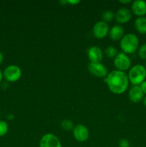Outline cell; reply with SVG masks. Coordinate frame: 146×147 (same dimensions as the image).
<instances>
[{"label":"cell","mask_w":146,"mask_h":147,"mask_svg":"<svg viewBox=\"0 0 146 147\" xmlns=\"http://www.w3.org/2000/svg\"><path fill=\"white\" fill-rule=\"evenodd\" d=\"M107 86L112 93L120 95L127 89L129 79L125 72L120 70H113L106 77Z\"/></svg>","instance_id":"6da1fadb"},{"label":"cell","mask_w":146,"mask_h":147,"mask_svg":"<svg viewBox=\"0 0 146 147\" xmlns=\"http://www.w3.org/2000/svg\"><path fill=\"white\" fill-rule=\"evenodd\" d=\"M120 45L123 53L125 54H132L138 48V37L133 33H128L123 36L120 40Z\"/></svg>","instance_id":"7a4b0ae2"},{"label":"cell","mask_w":146,"mask_h":147,"mask_svg":"<svg viewBox=\"0 0 146 147\" xmlns=\"http://www.w3.org/2000/svg\"><path fill=\"white\" fill-rule=\"evenodd\" d=\"M129 81L134 86H139L146 78V69L142 65H135L130 68L128 75Z\"/></svg>","instance_id":"3957f363"},{"label":"cell","mask_w":146,"mask_h":147,"mask_svg":"<svg viewBox=\"0 0 146 147\" xmlns=\"http://www.w3.org/2000/svg\"><path fill=\"white\" fill-rule=\"evenodd\" d=\"M3 76L9 82H16L21 78V70L19 66L11 65L6 67Z\"/></svg>","instance_id":"277c9868"},{"label":"cell","mask_w":146,"mask_h":147,"mask_svg":"<svg viewBox=\"0 0 146 147\" xmlns=\"http://www.w3.org/2000/svg\"><path fill=\"white\" fill-rule=\"evenodd\" d=\"M115 66L120 71H125L128 70L131 65V60L130 57L124 53H119L114 59Z\"/></svg>","instance_id":"5b68a950"},{"label":"cell","mask_w":146,"mask_h":147,"mask_svg":"<svg viewBox=\"0 0 146 147\" xmlns=\"http://www.w3.org/2000/svg\"><path fill=\"white\" fill-rule=\"evenodd\" d=\"M40 147H62V144L55 135L47 134L42 136L40 139Z\"/></svg>","instance_id":"8992f818"},{"label":"cell","mask_w":146,"mask_h":147,"mask_svg":"<svg viewBox=\"0 0 146 147\" xmlns=\"http://www.w3.org/2000/svg\"><path fill=\"white\" fill-rule=\"evenodd\" d=\"M88 70L92 76L97 78H104L107 76V69L100 63H90Z\"/></svg>","instance_id":"52a82bcc"},{"label":"cell","mask_w":146,"mask_h":147,"mask_svg":"<svg viewBox=\"0 0 146 147\" xmlns=\"http://www.w3.org/2000/svg\"><path fill=\"white\" fill-rule=\"evenodd\" d=\"M73 136L77 142H84L88 139L90 134L87 128L83 124H77L73 129Z\"/></svg>","instance_id":"ba28073f"},{"label":"cell","mask_w":146,"mask_h":147,"mask_svg":"<svg viewBox=\"0 0 146 147\" xmlns=\"http://www.w3.org/2000/svg\"><path fill=\"white\" fill-rule=\"evenodd\" d=\"M92 32L97 39H102L107 36L109 32V26L107 23L103 21H99L94 24L92 28Z\"/></svg>","instance_id":"9c48e42d"},{"label":"cell","mask_w":146,"mask_h":147,"mask_svg":"<svg viewBox=\"0 0 146 147\" xmlns=\"http://www.w3.org/2000/svg\"><path fill=\"white\" fill-rule=\"evenodd\" d=\"M87 57L90 63H100L103 58V53L100 47L92 46L87 50Z\"/></svg>","instance_id":"30bf717a"},{"label":"cell","mask_w":146,"mask_h":147,"mask_svg":"<svg viewBox=\"0 0 146 147\" xmlns=\"http://www.w3.org/2000/svg\"><path fill=\"white\" fill-rule=\"evenodd\" d=\"M131 10L134 14L140 17H145L146 14V1L143 0H135L133 1Z\"/></svg>","instance_id":"8fae6325"},{"label":"cell","mask_w":146,"mask_h":147,"mask_svg":"<svg viewBox=\"0 0 146 147\" xmlns=\"http://www.w3.org/2000/svg\"><path fill=\"white\" fill-rule=\"evenodd\" d=\"M144 93L140 86H133L128 93V97L133 103H138L143 99Z\"/></svg>","instance_id":"7c38bea8"},{"label":"cell","mask_w":146,"mask_h":147,"mask_svg":"<svg viewBox=\"0 0 146 147\" xmlns=\"http://www.w3.org/2000/svg\"><path fill=\"white\" fill-rule=\"evenodd\" d=\"M115 17L118 22L124 24L130 21L132 18V11L129 9L123 7L117 10Z\"/></svg>","instance_id":"4fadbf2b"},{"label":"cell","mask_w":146,"mask_h":147,"mask_svg":"<svg viewBox=\"0 0 146 147\" xmlns=\"http://www.w3.org/2000/svg\"><path fill=\"white\" fill-rule=\"evenodd\" d=\"M125 30L121 25H115L110 29V37L113 40H118L124 36Z\"/></svg>","instance_id":"5bb4252c"},{"label":"cell","mask_w":146,"mask_h":147,"mask_svg":"<svg viewBox=\"0 0 146 147\" xmlns=\"http://www.w3.org/2000/svg\"><path fill=\"white\" fill-rule=\"evenodd\" d=\"M136 30L140 34H146V17H137L134 22Z\"/></svg>","instance_id":"9a60e30c"},{"label":"cell","mask_w":146,"mask_h":147,"mask_svg":"<svg viewBox=\"0 0 146 147\" xmlns=\"http://www.w3.org/2000/svg\"><path fill=\"white\" fill-rule=\"evenodd\" d=\"M118 51H117V49L115 48L113 46H109L104 50V54L109 58H115L116 56L118 54Z\"/></svg>","instance_id":"2e32d148"},{"label":"cell","mask_w":146,"mask_h":147,"mask_svg":"<svg viewBox=\"0 0 146 147\" xmlns=\"http://www.w3.org/2000/svg\"><path fill=\"white\" fill-rule=\"evenodd\" d=\"M115 14L111 10H106L102 14V18L103 22H111L112 20L114 19Z\"/></svg>","instance_id":"e0dca14e"},{"label":"cell","mask_w":146,"mask_h":147,"mask_svg":"<svg viewBox=\"0 0 146 147\" xmlns=\"http://www.w3.org/2000/svg\"><path fill=\"white\" fill-rule=\"evenodd\" d=\"M9 126L7 122L4 121H0V137L7 134Z\"/></svg>","instance_id":"ac0fdd59"},{"label":"cell","mask_w":146,"mask_h":147,"mask_svg":"<svg viewBox=\"0 0 146 147\" xmlns=\"http://www.w3.org/2000/svg\"><path fill=\"white\" fill-rule=\"evenodd\" d=\"M61 127L66 131H69L73 128V123L71 120L65 119L63 120L61 123Z\"/></svg>","instance_id":"d6986e66"},{"label":"cell","mask_w":146,"mask_h":147,"mask_svg":"<svg viewBox=\"0 0 146 147\" xmlns=\"http://www.w3.org/2000/svg\"><path fill=\"white\" fill-rule=\"evenodd\" d=\"M138 55L143 60H146V43L143 44L139 47Z\"/></svg>","instance_id":"ffe728a7"},{"label":"cell","mask_w":146,"mask_h":147,"mask_svg":"<svg viewBox=\"0 0 146 147\" xmlns=\"http://www.w3.org/2000/svg\"><path fill=\"white\" fill-rule=\"evenodd\" d=\"M119 147H130V144L129 141L126 139H120L118 143Z\"/></svg>","instance_id":"44dd1931"},{"label":"cell","mask_w":146,"mask_h":147,"mask_svg":"<svg viewBox=\"0 0 146 147\" xmlns=\"http://www.w3.org/2000/svg\"><path fill=\"white\" fill-rule=\"evenodd\" d=\"M140 88H141L142 90L144 93V94H146V80L143 81L141 84L140 85Z\"/></svg>","instance_id":"7402d4cb"},{"label":"cell","mask_w":146,"mask_h":147,"mask_svg":"<svg viewBox=\"0 0 146 147\" xmlns=\"http://www.w3.org/2000/svg\"><path fill=\"white\" fill-rule=\"evenodd\" d=\"M120 2L123 3V4H129V3H131V0H120Z\"/></svg>","instance_id":"603a6c76"},{"label":"cell","mask_w":146,"mask_h":147,"mask_svg":"<svg viewBox=\"0 0 146 147\" xmlns=\"http://www.w3.org/2000/svg\"><path fill=\"white\" fill-rule=\"evenodd\" d=\"M67 3H70L71 4H78L80 3V1H67Z\"/></svg>","instance_id":"cb8c5ba5"},{"label":"cell","mask_w":146,"mask_h":147,"mask_svg":"<svg viewBox=\"0 0 146 147\" xmlns=\"http://www.w3.org/2000/svg\"><path fill=\"white\" fill-rule=\"evenodd\" d=\"M3 60H4V55H3L2 53H1V52H0V65H1V63H2Z\"/></svg>","instance_id":"d4e9b609"},{"label":"cell","mask_w":146,"mask_h":147,"mask_svg":"<svg viewBox=\"0 0 146 147\" xmlns=\"http://www.w3.org/2000/svg\"><path fill=\"white\" fill-rule=\"evenodd\" d=\"M2 77H3V74L2 73H1V70H0V83H1V80H2Z\"/></svg>","instance_id":"484cf974"},{"label":"cell","mask_w":146,"mask_h":147,"mask_svg":"<svg viewBox=\"0 0 146 147\" xmlns=\"http://www.w3.org/2000/svg\"><path fill=\"white\" fill-rule=\"evenodd\" d=\"M143 103H144L145 106H146V96L143 98Z\"/></svg>","instance_id":"4316f807"},{"label":"cell","mask_w":146,"mask_h":147,"mask_svg":"<svg viewBox=\"0 0 146 147\" xmlns=\"http://www.w3.org/2000/svg\"><path fill=\"white\" fill-rule=\"evenodd\" d=\"M145 69H146V63H145Z\"/></svg>","instance_id":"83f0119b"}]
</instances>
